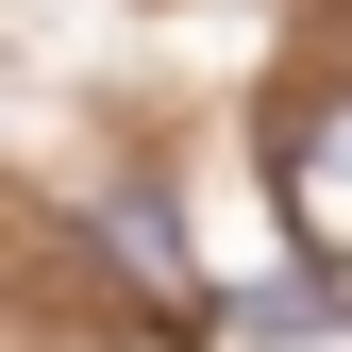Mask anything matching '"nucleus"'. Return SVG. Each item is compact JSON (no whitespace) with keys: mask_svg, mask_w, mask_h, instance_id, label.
I'll return each mask as SVG.
<instances>
[{"mask_svg":"<svg viewBox=\"0 0 352 352\" xmlns=\"http://www.w3.org/2000/svg\"><path fill=\"white\" fill-rule=\"evenodd\" d=\"M285 218H302V252H319V269H352V84H336V101H302L285 118Z\"/></svg>","mask_w":352,"mask_h":352,"instance_id":"1","label":"nucleus"},{"mask_svg":"<svg viewBox=\"0 0 352 352\" xmlns=\"http://www.w3.org/2000/svg\"><path fill=\"white\" fill-rule=\"evenodd\" d=\"M101 252H118V269H135V285L168 302V319H201V269H185V218H168L151 185H135V201H101Z\"/></svg>","mask_w":352,"mask_h":352,"instance_id":"2","label":"nucleus"}]
</instances>
